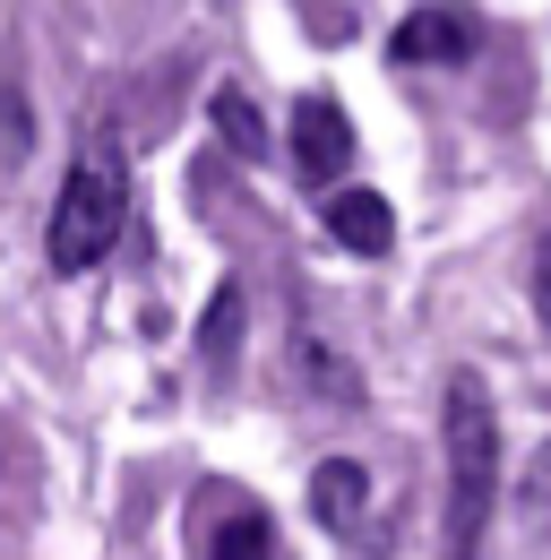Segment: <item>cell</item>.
<instances>
[{"mask_svg": "<svg viewBox=\"0 0 551 560\" xmlns=\"http://www.w3.org/2000/svg\"><path fill=\"white\" fill-rule=\"evenodd\" d=\"M439 457H448V560H482L491 509H500V415L482 371H448L439 397Z\"/></svg>", "mask_w": 551, "mask_h": 560, "instance_id": "cell-1", "label": "cell"}, {"mask_svg": "<svg viewBox=\"0 0 551 560\" xmlns=\"http://www.w3.org/2000/svg\"><path fill=\"white\" fill-rule=\"evenodd\" d=\"M121 224H130V155L113 139H86L78 164H69V182H61V199H52L44 259H52L61 277H86L95 259H113Z\"/></svg>", "mask_w": 551, "mask_h": 560, "instance_id": "cell-2", "label": "cell"}, {"mask_svg": "<svg viewBox=\"0 0 551 560\" xmlns=\"http://www.w3.org/2000/svg\"><path fill=\"white\" fill-rule=\"evenodd\" d=\"M199 560H276V526L242 491H199Z\"/></svg>", "mask_w": 551, "mask_h": 560, "instance_id": "cell-3", "label": "cell"}, {"mask_svg": "<svg viewBox=\"0 0 551 560\" xmlns=\"http://www.w3.org/2000/svg\"><path fill=\"white\" fill-rule=\"evenodd\" d=\"M293 164H302V182H344V164H353V121H344L337 95H302V113H293Z\"/></svg>", "mask_w": 551, "mask_h": 560, "instance_id": "cell-4", "label": "cell"}, {"mask_svg": "<svg viewBox=\"0 0 551 560\" xmlns=\"http://www.w3.org/2000/svg\"><path fill=\"white\" fill-rule=\"evenodd\" d=\"M397 61H413V70H457V61H474V18L466 9H448V0H431V9H413L406 26H397V44H388Z\"/></svg>", "mask_w": 551, "mask_h": 560, "instance_id": "cell-5", "label": "cell"}, {"mask_svg": "<svg viewBox=\"0 0 551 560\" xmlns=\"http://www.w3.org/2000/svg\"><path fill=\"white\" fill-rule=\"evenodd\" d=\"M310 517H319L328 535H344V544H371V535H362V517H371V466H362V457H328V466L310 475Z\"/></svg>", "mask_w": 551, "mask_h": 560, "instance_id": "cell-6", "label": "cell"}, {"mask_svg": "<svg viewBox=\"0 0 551 560\" xmlns=\"http://www.w3.org/2000/svg\"><path fill=\"white\" fill-rule=\"evenodd\" d=\"M328 233H337L353 259H379L397 242V208L379 190H328Z\"/></svg>", "mask_w": 551, "mask_h": 560, "instance_id": "cell-7", "label": "cell"}, {"mask_svg": "<svg viewBox=\"0 0 551 560\" xmlns=\"http://www.w3.org/2000/svg\"><path fill=\"white\" fill-rule=\"evenodd\" d=\"M207 113H215V139H224V147L268 155V121H259V104H250L242 86H215V104H207Z\"/></svg>", "mask_w": 551, "mask_h": 560, "instance_id": "cell-8", "label": "cell"}, {"mask_svg": "<svg viewBox=\"0 0 551 560\" xmlns=\"http://www.w3.org/2000/svg\"><path fill=\"white\" fill-rule=\"evenodd\" d=\"M517 517H526L535 535H551V440L535 448V466L517 475Z\"/></svg>", "mask_w": 551, "mask_h": 560, "instance_id": "cell-9", "label": "cell"}, {"mask_svg": "<svg viewBox=\"0 0 551 560\" xmlns=\"http://www.w3.org/2000/svg\"><path fill=\"white\" fill-rule=\"evenodd\" d=\"M233 319H242V293L224 284V293H215V311H207V362H215V371H224V353H233Z\"/></svg>", "mask_w": 551, "mask_h": 560, "instance_id": "cell-10", "label": "cell"}, {"mask_svg": "<svg viewBox=\"0 0 551 560\" xmlns=\"http://www.w3.org/2000/svg\"><path fill=\"white\" fill-rule=\"evenodd\" d=\"M535 302H543V319H551V233H543V250H535Z\"/></svg>", "mask_w": 551, "mask_h": 560, "instance_id": "cell-11", "label": "cell"}]
</instances>
